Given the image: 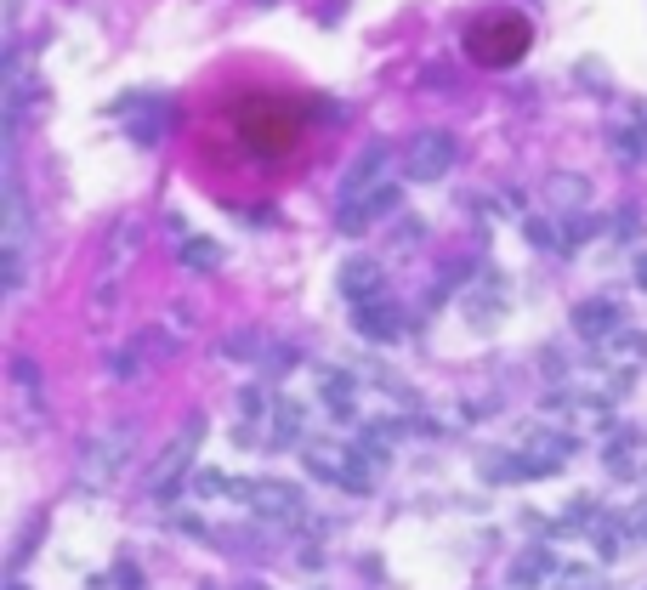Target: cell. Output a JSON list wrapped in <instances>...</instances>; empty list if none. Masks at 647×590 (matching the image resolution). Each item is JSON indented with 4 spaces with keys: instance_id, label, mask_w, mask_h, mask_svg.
I'll return each mask as SVG.
<instances>
[{
    "instance_id": "6da1fadb",
    "label": "cell",
    "mask_w": 647,
    "mask_h": 590,
    "mask_svg": "<svg viewBox=\"0 0 647 590\" xmlns=\"http://www.w3.org/2000/svg\"><path fill=\"white\" fill-rule=\"evenodd\" d=\"M233 137L245 142L250 159L273 165V159H284L290 148H296L301 114L290 103H273V97H245V103H239V114H233Z\"/></svg>"
},
{
    "instance_id": "7a4b0ae2",
    "label": "cell",
    "mask_w": 647,
    "mask_h": 590,
    "mask_svg": "<svg viewBox=\"0 0 647 590\" xmlns=\"http://www.w3.org/2000/svg\"><path fill=\"white\" fill-rule=\"evenodd\" d=\"M528 46H534V23L511 6H494V12L466 23V57L477 69H511L528 57Z\"/></svg>"
},
{
    "instance_id": "3957f363",
    "label": "cell",
    "mask_w": 647,
    "mask_h": 590,
    "mask_svg": "<svg viewBox=\"0 0 647 590\" xmlns=\"http://www.w3.org/2000/svg\"><path fill=\"white\" fill-rule=\"evenodd\" d=\"M205 432H210V420L193 409V415L182 420V432L165 443V454H159L154 466H148V477H142V494H148V500H171L176 488H182L188 466L199 460V443H205Z\"/></svg>"
},
{
    "instance_id": "277c9868",
    "label": "cell",
    "mask_w": 647,
    "mask_h": 590,
    "mask_svg": "<svg viewBox=\"0 0 647 590\" xmlns=\"http://www.w3.org/2000/svg\"><path fill=\"white\" fill-rule=\"evenodd\" d=\"M131 437H137L131 420H114L108 432H91L86 449H80V466H74L80 488H108V483H114L120 466H125V454H131Z\"/></svg>"
},
{
    "instance_id": "5b68a950",
    "label": "cell",
    "mask_w": 647,
    "mask_h": 590,
    "mask_svg": "<svg viewBox=\"0 0 647 590\" xmlns=\"http://www.w3.org/2000/svg\"><path fill=\"white\" fill-rule=\"evenodd\" d=\"M142 250V216H120V222L108 227V244H103V278H97V313H108L114 307V284H120V273L137 261Z\"/></svg>"
},
{
    "instance_id": "8992f818",
    "label": "cell",
    "mask_w": 647,
    "mask_h": 590,
    "mask_svg": "<svg viewBox=\"0 0 647 590\" xmlns=\"http://www.w3.org/2000/svg\"><path fill=\"white\" fill-rule=\"evenodd\" d=\"M6 295L23 290V273H29V199H23L18 176H6Z\"/></svg>"
},
{
    "instance_id": "52a82bcc",
    "label": "cell",
    "mask_w": 647,
    "mask_h": 590,
    "mask_svg": "<svg viewBox=\"0 0 647 590\" xmlns=\"http://www.w3.org/2000/svg\"><path fill=\"white\" fill-rule=\"evenodd\" d=\"M455 159H460L455 131L426 125V131L409 137V176H415V182H438V176H449V171H455Z\"/></svg>"
},
{
    "instance_id": "ba28073f",
    "label": "cell",
    "mask_w": 647,
    "mask_h": 590,
    "mask_svg": "<svg viewBox=\"0 0 647 590\" xmlns=\"http://www.w3.org/2000/svg\"><path fill=\"white\" fill-rule=\"evenodd\" d=\"M250 511L262 522H301V511H307V500H301L296 483H250Z\"/></svg>"
},
{
    "instance_id": "9c48e42d",
    "label": "cell",
    "mask_w": 647,
    "mask_h": 590,
    "mask_svg": "<svg viewBox=\"0 0 647 590\" xmlns=\"http://www.w3.org/2000/svg\"><path fill=\"white\" fill-rule=\"evenodd\" d=\"M386 210H398V188L392 182H375L369 193H358V199H341V233H364L375 216H386Z\"/></svg>"
},
{
    "instance_id": "30bf717a",
    "label": "cell",
    "mask_w": 647,
    "mask_h": 590,
    "mask_svg": "<svg viewBox=\"0 0 647 590\" xmlns=\"http://www.w3.org/2000/svg\"><path fill=\"white\" fill-rule=\"evenodd\" d=\"M352 330L369 335V341H392V335L403 330V318L392 313V301L369 295V301H358V307H352Z\"/></svg>"
},
{
    "instance_id": "8fae6325",
    "label": "cell",
    "mask_w": 647,
    "mask_h": 590,
    "mask_svg": "<svg viewBox=\"0 0 647 590\" xmlns=\"http://www.w3.org/2000/svg\"><path fill=\"white\" fill-rule=\"evenodd\" d=\"M165 125H171V103H165V97H137V114L125 125V137L142 142V148H154V142L165 137Z\"/></svg>"
},
{
    "instance_id": "7c38bea8",
    "label": "cell",
    "mask_w": 647,
    "mask_h": 590,
    "mask_svg": "<svg viewBox=\"0 0 647 590\" xmlns=\"http://www.w3.org/2000/svg\"><path fill=\"white\" fill-rule=\"evenodd\" d=\"M386 159H392V148H386V142L375 137V142L364 148V154L352 159L347 182H341V199H358V193H369V188H375V182H381V165H386Z\"/></svg>"
},
{
    "instance_id": "4fadbf2b",
    "label": "cell",
    "mask_w": 647,
    "mask_h": 590,
    "mask_svg": "<svg viewBox=\"0 0 647 590\" xmlns=\"http://www.w3.org/2000/svg\"><path fill=\"white\" fill-rule=\"evenodd\" d=\"M545 579H557V556L545 551V545H534V551H523L511 562V585L517 590H534V585H545Z\"/></svg>"
},
{
    "instance_id": "5bb4252c",
    "label": "cell",
    "mask_w": 647,
    "mask_h": 590,
    "mask_svg": "<svg viewBox=\"0 0 647 590\" xmlns=\"http://www.w3.org/2000/svg\"><path fill=\"white\" fill-rule=\"evenodd\" d=\"M574 330L585 335V341H602V335L619 330V307H613V301H579V307H574Z\"/></svg>"
},
{
    "instance_id": "9a60e30c",
    "label": "cell",
    "mask_w": 647,
    "mask_h": 590,
    "mask_svg": "<svg viewBox=\"0 0 647 590\" xmlns=\"http://www.w3.org/2000/svg\"><path fill=\"white\" fill-rule=\"evenodd\" d=\"M301 403H284V398H273V415H267V443L262 449H290L301 437Z\"/></svg>"
},
{
    "instance_id": "2e32d148",
    "label": "cell",
    "mask_w": 647,
    "mask_h": 590,
    "mask_svg": "<svg viewBox=\"0 0 647 590\" xmlns=\"http://www.w3.org/2000/svg\"><path fill=\"white\" fill-rule=\"evenodd\" d=\"M341 290H347L352 301H369V295H381V261H369V256L347 261V267H341Z\"/></svg>"
},
{
    "instance_id": "e0dca14e",
    "label": "cell",
    "mask_w": 647,
    "mask_h": 590,
    "mask_svg": "<svg viewBox=\"0 0 647 590\" xmlns=\"http://www.w3.org/2000/svg\"><path fill=\"white\" fill-rule=\"evenodd\" d=\"M176 261H182L188 273H216V267H222V244H216V239H199V233H188V239L176 244Z\"/></svg>"
},
{
    "instance_id": "ac0fdd59",
    "label": "cell",
    "mask_w": 647,
    "mask_h": 590,
    "mask_svg": "<svg viewBox=\"0 0 647 590\" xmlns=\"http://www.w3.org/2000/svg\"><path fill=\"white\" fill-rule=\"evenodd\" d=\"M347 454H335V449H307V471L313 477H324V483H347Z\"/></svg>"
},
{
    "instance_id": "d6986e66",
    "label": "cell",
    "mask_w": 647,
    "mask_h": 590,
    "mask_svg": "<svg viewBox=\"0 0 647 590\" xmlns=\"http://www.w3.org/2000/svg\"><path fill=\"white\" fill-rule=\"evenodd\" d=\"M608 142L619 159H647V125H613Z\"/></svg>"
},
{
    "instance_id": "ffe728a7",
    "label": "cell",
    "mask_w": 647,
    "mask_h": 590,
    "mask_svg": "<svg viewBox=\"0 0 647 590\" xmlns=\"http://www.w3.org/2000/svg\"><path fill=\"white\" fill-rule=\"evenodd\" d=\"M256 347H262V335H256V330L222 335V358H233V364H250V358H256Z\"/></svg>"
},
{
    "instance_id": "44dd1931",
    "label": "cell",
    "mask_w": 647,
    "mask_h": 590,
    "mask_svg": "<svg viewBox=\"0 0 647 590\" xmlns=\"http://www.w3.org/2000/svg\"><path fill=\"white\" fill-rule=\"evenodd\" d=\"M12 386H23V398H29V403L40 398V364L29 358V352H18V358H12Z\"/></svg>"
},
{
    "instance_id": "7402d4cb",
    "label": "cell",
    "mask_w": 647,
    "mask_h": 590,
    "mask_svg": "<svg viewBox=\"0 0 647 590\" xmlns=\"http://www.w3.org/2000/svg\"><path fill=\"white\" fill-rule=\"evenodd\" d=\"M193 494H199V500H222V494H228L233 500V477L228 471H199V477H193Z\"/></svg>"
},
{
    "instance_id": "603a6c76",
    "label": "cell",
    "mask_w": 647,
    "mask_h": 590,
    "mask_svg": "<svg viewBox=\"0 0 647 590\" xmlns=\"http://www.w3.org/2000/svg\"><path fill=\"white\" fill-rule=\"evenodd\" d=\"M528 244H540V250H568V244H562V227L540 222V216H528Z\"/></svg>"
},
{
    "instance_id": "cb8c5ba5",
    "label": "cell",
    "mask_w": 647,
    "mask_h": 590,
    "mask_svg": "<svg viewBox=\"0 0 647 590\" xmlns=\"http://www.w3.org/2000/svg\"><path fill=\"white\" fill-rule=\"evenodd\" d=\"M551 585H557V590H591L596 585V568H562Z\"/></svg>"
},
{
    "instance_id": "d4e9b609",
    "label": "cell",
    "mask_w": 647,
    "mask_h": 590,
    "mask_svg": "<svg viewBox=\"0 0 647 590\" xmlns=\"http://www.w3.org/2000/svg\"><path fill=\"white\" fill-rule=\"evenodd\" d=\"M585 233H596L591 216H579V210H574V216H562V244H568V250H574V244L585 239Z\"/></svg>"
},
{
    "instance_id": "484cf974",
    "label": "cell",
    "mask_w": 647,
    "mask_h": 590,
    "mask_svg": "<svg viewBox=\"0 0 647 590\" xmlns=\"http://www.w3.org/2000/svg\"><path fill=\"white\" fill-rule=\"evenodd\" d=\"M296 347H267V375H284V369H296Z\"/></svg>"
},
{
    "instance_id": "4316f807",
    "label": "cell",
    "mask_w": 647,
    "mask_h": 590,
    "mask_svg": "<svg viewBox=\"0 0 647 590\" xmlns=\"http://www.w3.org/2000/svg\"><path fill=\"white\" fill-rule=\"evenodd\" d=\"M239 409H245V415H262V392H256V386H245V392H239Z\"/></svg>"
},
{
    "instance_id": "83f0119b",
    "label": "cell",
    "mask_w": 647,
    "mask_h": 590,
    "mask_svg": "<svg viewBox=\"0 0 647 590\" xmlns=\"http://www.w3.org/2000/svg\"><path fill=\"white\" fill-rule=\"evenodd\" d=\"M630 273H636V290H647V250H636V261H630Z\"/></svg>"
},
{
    "instance_id": "f1b7e54d",
    "label": "cell",
    "mask_w": 647,
    "mask_h": 590,
    "mask_svg": "<svg viewBox=\"0 0 647 590\" xmlns=\"http://www.w3.org/2000/svg\"><path fill=\"white\" fill-rule=\"evenodd\" d=\"M120 590H142V573H131V562L120 568Z\"/></svg>"
},
{
    "instance_id": "f546056e",
    "label": "cell",
    "mask_w": 647,
    "mask_h": 590,
    "mask_svg": "<svg viewBox=\"0 0 647 590\" xmlns=\"http://www.w3.org/2000/svg\"><path fill=\"white\" fill-rule=\"evenodd\" d=\"M239 590H273V585H239Z\"/></svg>"
},
{
    "instance_id": "4dcf8cb0",
    "label": "cell",
    "mask_w": 647,
    "mask_h": 590,
    "mask_svg": "<svg viewBox=\"0 0 647 590\" xmlns=\"http://www.w3.org/2000/svg\"><path fill=\"white\" fill-rule=\"evenodd\" d=\"M6 590H29V585H18V579H12V585H6Z\"/></svg>"
}]
</instances>
